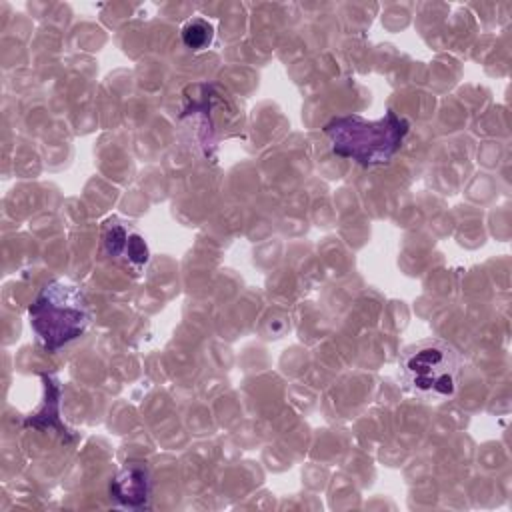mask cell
Here are the masks:
<instances>
[{
  "label": "cell",
  "mask_w": 512,
  "mask_h": 512,
  "mask_svg": "<svg viewBox=\"0 0 512 512\" xmlns=\"http://www.w3.org/2000/svg\"><path fill=\"white\" fill-rule=\"evenodd\" d=\"M406 384L426 398H450L458 388L460 362L456 350L438 338L420 340L400 354Z\"/></svg>",
  "instance_id": "obj_3"
},
{
  "label": "cell",
  "mask_w": 512,
  "mask_h": 512,
  "mask_svg": "<svg viewBox=\"0 0 512 512\" xmlns=\"http://www.w3.org/2000/svg\"><path fill=\"white\" fill-rule=\"evenodd\" d=\"M128 238H130V232L126 228H122L120 224L110 222L106 226V234H104V246H106L108 254H112V256L124 254Z\"/></svg>",
  "instance_id": "obj_6"
},
{
  "label": "cell",
  "mask_w": 512,
  "mask_h": 512,
  "mask_svg": "<svg viewBox=\"0 0 512 512\" xmlns=\"http://www.w3.org/2000/svg\"><path fill=\"white\" fill-rule=\"evenodd\" d=\"M124 252L128 254V260H130V262L146 264V260H148V248H146L144 240H142L138 234H130Z\"/></svg>",
  "instance_id": "obj_7"
},
{
  "label": "cell",
  "mask_w": 512,
  "mask_h": 512,
  "mask_svg": "<svg viewBox=\"0 0 512 512\" xmlns=\"http://www.w3.org/2000/svg\"><path fill=\"white\" fill-rule=\"evenodd\" d=\"M214 28L204 18H192L182 26V42L192 50H202L212 42Z\"/></svg>",
  "instance_id": "obj_5"
},
{
  "label": "cell",
  "mask_w": 512,
  "mask_h": 512,
  "mask_svg": "<svg viewBox=\"0 0 512 512\" xmlns=\"http://www.w3.org/2000/svg\"><path fill=\"white\" fill-rule=\"evenodd\" d=\"M408 130V120L394 110L378 120H366L358 114L336 116L324 126L332 152L362 166L386 164L400 150Z\"/></svg>",
  "instance_id": "obj_1"
},
{
  "label": "cell",
  "mask_w": 512,
  "mask_h": 512,
  "mask_svg": "<svg viewBox=\"0 0 512 512\" xmlns=\"http://www.w3.org/2000/svg\"><path fill=\"white\" fill-rule=\"evenodd\" d=\"M110 492H112L114 500H118L124 506H130V508L146 504L148 492H150L146 468L136 466V464L122 468L114 476V480L110 484Z\"/></svg>",
  "instance_id": "obj_4"
},
{
  "label": "cell",
  "mask_w": 512,
  "mask_h": 512,
  "mask_svg": "<svg viewBox=\"0 0 512 512\" xmlns=\"http://www.w3.org/2000/svg\"><path fill=\"white\" fill-rule=\"evenodd\" d=\"M30 326L38 342L56 352L80 338L90 324V308L80 286L68 280L48 282L30 310Z\"/></svg>",
  "instance_id": "obj_2"
}]
</instances>
